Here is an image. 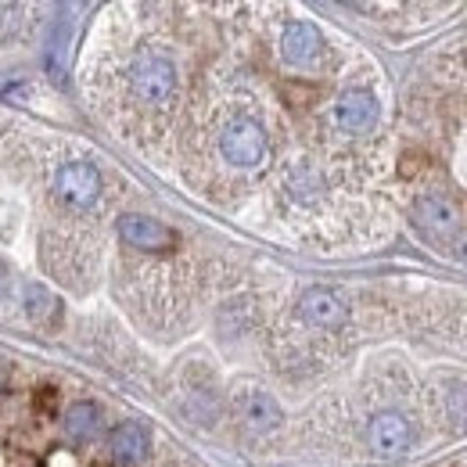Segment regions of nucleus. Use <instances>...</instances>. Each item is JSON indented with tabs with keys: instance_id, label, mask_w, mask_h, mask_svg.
I'll return each mask as SVG.
<instances>
[{
	"instance_id": "obj_1",
	"label": "nucleus",
	"mask_w": 467,
	"mask_h": 467,
	"mask_svg": "<svg viewBox=\"0 0 467 467\" xmlns=\"http://www.w3.org/2000/svg\"><path fill=\"white\" fill-rule=\"evenodd\" d=\"M130 87H133L137 101L162 109L176 94V65L162 51H140L130 65Z\"/></svg>"
},
{
	"instance_id": "obj_2",
	"label": "nucleus",
	"mask_w": 467,
	"mask_h": 467,
	"mask_svg": "<svg viewBox=\"0 0 467 467\" xmlns=\"http://www.w3.org/2000/svg\"><path fill=\"white\" fill-rule=\"evenodd\" d=\"M266 133L255 119H234L231 126L223 130L220 137V151L223 159L237 166V170H255L263 159H266Z\"/></svg>"
},
{
	"instance_id": "obj_3",
	"label": "nucleus",
	"mask_w": 467,
	"mask_h": 467,
	"mask_svg": "<svg viewBox=\"0 0 467 467\" xmlns=\"http://www.w3.org/2000/svg\"><path fill=\"white\" fill-rule=\"evenodd\" d=\"M413 220H417V227L424 234H431L435 241H453L457 234L464 231V220H461V209H457V202L453 198H446V194H424V198H417V205H413Z\"/></svg>"
},
{
	"instance_id": "obj_4",
	"label": "nucleus",
	"mask_w": 467,
	"mask_h": 467,
	"mask_svg": "<svg viewBox=\"0 0 467 467\" xmlns=\"http://www.w3.org/2000/svg\"><path fill=\"white\" fill-rule=\"evenodd\" d=\"M55 191L65 205L72 209H90L101 194V173L90 162H68L55 180Z\"/></svg>"
},
{
	"instance_id": "obj_5",
	"label": "nucleus",
	"mask_w": 467,
	"mask_h": 467,
	"mask_svg": "<svg viewBox=\"0 0 467 467\" xmlns=\"http://www.w3.org/2000/svg\"><path fill=\"white\" fill-rule=\"evenodd\" d=\"M298 313H302V320H309L313 327H324V331H338L349 320V309H346L342 295H335L331 288H309V292H302Z\"/></svg>"
},
{
	"instance_id": "obj_6",
	"label": "nucleus",
	"mask_w": 467,
	"mask_h": 467,
	"mask_svg": "<svg viewBox=\"0 0 467 467\" xmlns=\"http://www.w3.org/2000/svg\"><path fill=\"white\" fill-rule=\"evenodd\" d=\"M119 234L130 248H140V252H170L176 244V234L166 223L151 216H137V213H126L119 220Z\"/></svg>"
},
{
	"instance_id": "obj_7",
	"label": "nucleus",
	"mask_w": 467,
	"mask_h": 467,
	"mask_svg": "<svg viewBox=\"0 0 467 467\" xmlns=\"http://www.w3.org/2000/svg\"><path fill=\"white\" fill-rule=\"evenodd\" d=\"M370 446L381 453V457H403L410 446H413V428L403 413L389 410V413H378L370 420Z\"/></svg>"
},
{
	"instance_id": "obj_8",
	"label": "nucleus",
	"mask_w": 467,
	"mask_h": 467,
	"mask_svg": "<svg viewBox=\"0 0 467 467\" xmlns=\"http://www.w3.org/2000/svg\"><path fill=\"white\" fill-rule=\"evenodd\" d=\"M237 413H241V420H244L252 431H274V428H281V420H285L277 400H274L270 392H263V389H241V392H237Z\"/></svg>"
},
{
	"instance_id": "obj_9",
	"label": "nucleus",
	"mask_w": 467,
	"mask_h": 467,
	"mask_svg": "<svg viewBox=\"0 0 467 467\" xmlns=\"http://www.w3.org/2000/svg\"><path fill=\"white\" fill-rule=\"evenodd\" d=\"M335 119H338V126L346 133H367L378 122V101L367 90H349V94L338 98Z\"/></svg>"
},
{
	"instance_id": "obj_10",
	"label": "nucleus",
	"mask_w": 467,
	"mask_h": 467,
	"mask_svg": "<svg viewBox=\"0 0 467 467\" xmlns=\"http://www.w3.org/2000/svg\"><path fill=\"white\" fill-rule=\"evenodd\" d=\"M320 47H324V40L309 22H292L281 36V55L288 65H298V68H306V65L320 58Z\"/></svg>"
},
{
	"instance_id": "obj_11",
	"label": "nucleus",
	"mask_w": 467,
	"mask_h": 467,
	"mask_svg": "<svg viewBox=\"0 0 467 467\" xmlns=\"http://www.w3.org/2000/svg\"><path fill=\"white\" fill-rule=\"evenodd\" d=\"M109 450H112V457H116L119 464L126 467L140 464L148 457V450H151L148 428L137 424V420H122L116 431H112V439H109Z\"/></svg>"
},
{
	"instance_id": "obj_12",
	"label": "nucleus",
	"mask_w": 467,
	"mask_h": 467,
	"mask_svg": "<svg viewBox=\"0 0 467 467\" xmlns=\"http://www.w3.org/2000/svg\"><path fill=\"white\" fill-rule=\"evenodd\" d=\"M61 428H65V435L72 442H90L98 435V428H101V410L94 407V403H72V407L65 410Z\"/></svg>"
},
{
	"instance_id": "obj_13",
	"label": "nucleus",
	"mask_w": 467,
	"mask_h": 467,
	"mask_svg": "<svg viewBox=\"0 0 467 467\" xmlns=\"http://www.w3.org/2000/svg\"><path fill=\"white\" fill-rule=\"evenodd\" d=\"M26 313L33 324H51L58 317V298L44 285H26Z\"/></svg>"
},
{
	"instance_id": "obj_14",
	"label": "nucleus",
	"mask_w": 467,
	"mask_h": 467,
	"mask_svg": "<svg viewBox=\"0 0 467 467\" xmlns=\"http://www.w3.org/2000/svg\"><path fill=\"white\" fill-rule=\"evenodd\" d=\"M288 191H292V198H298V202H313L324 191L320 173L313 166H295L292 173H288Z\"/></svg>"
},
{
	"instance_id": "obj_15",
	"label": "nucleus",
	"mask_w": 467,
	"mask_h": 467,
	"mask_svg": "<svg viewBox=\"0 0 467 467\" xmlns=\"http://www.w3.org/2000/svg\"><path fill=\"white\" fill-rule=\"evenodd\" d=\"M68 40H72V29H68V18H61L51 33V47H47V65H51V76L65 79V55H68Z\"/></svg>"
},
{
	"instance_id": "obj_16",
	"label": "nucleus",
	"mask_w": 467,
	"mask_h": 467,
	"mask_svg": "<svg viewBox=\"0 0 467 467\" xmlns=\"http://www.w3.org/2000/svg\"><path fill=\"white\" fill-rule=\"evenodd\" d=\"M33 407H36V413H55V407H58V392H55V389H36Z\"/></svg>"
},
{
	"instance_id": "obj_17",
	"label": "nucleus",
	"mask_w": 467,
	"mask_h": 467,
	"mask_svg": "<svg viewBox=\"0 0 467 467\" xmlns=\"http://www.w3.org/2000/svg\"><path fill=\"white\" fill-rule=\"evenodd\" d=\"M446 248H450V252H453L461 263H467V231H461L453 241H446Z\"/></svg>"
},
{
	"instance_id": "obj_18",
	"label": "nucleus",
	"mask_w": 467,
	"mask_h": 467,
	"mask_svg": "<svg viewBox=\"0 0 467 467\" xmlns=\"http://www.w3.org/2000/svg\"><path fill=\"white\" fill-rule=\"evenodd\" d=\"M7 298V274H4V266H0V302Z\"/></svg>"
},
{
	"instance_id": "obj_19",
	"label": "nucleus",
	"mask_w": 467,
	"mask_h": 467,
	"mask_svg": "<svg viewBox=\"0 0 467 467\" xmlns=\"http://www.w3.org/2000/svg\"><path fill=\"white\" fill-rule=\"evenodd\" d=\"M0 385H4V370H0Z\"/></svg>"
}]
</instances>
